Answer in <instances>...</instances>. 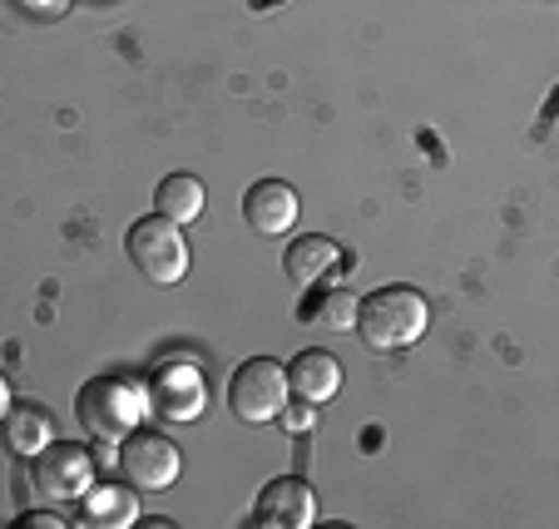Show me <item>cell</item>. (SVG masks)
I'll use <instances>...</instances> for the list:
<instances>
[{
    "label": "cell",
    "mask_w": 559,
    "mask_h": 529,
    "mask_svg": "<svg viewBox=\"0 0 559 529\" xmlns=\"http://www.w3.org/2000/svg\"><path fill=\"white\" fill-rule=\"evenodd\" d=\"M144 411H148V396H144V386H134L129 376H90V382L74 392L80 431L105 445H119L129 431H139Z\"/></svg>",
    "instance_id": "2"
},
{
    "label": "cell",
    "mask_w": 559,
    "mask_h": 529,
    "mask_svg": "<svg viewBox=\"0 0 559 529\" xmlns=\"http://www.w3.org/2000/svg\"><path fill=\"white\" fill-rule=\"evenodd\" d=\"M203 203H209V189H203V179H193V173H164L154 189V213H164L169 223H193L203 218Z\"/></svg>",
    "instance_id": "13"
},
{
    "label": "cell",
    "mask_w": 559,
    "mask_h": 529,
    "mask_svg": "<svg viewBox=\"0 0 559 529\" xmlns=\"http://www.w3.org/2000/svg\"><path fill=\"white\" fill-rule=\"evenodd\" d=\"M15 525H21V529H60L64 519L60 515H45V509H31V515H21Z\"/></svg>",
    "instance_id": "17"
},
{
    "label": "cell",
    "mask_w": 559,
    "mask_h": 529,
    "mask_svg": "<svg viewBox=\"0 0 559 529\" xmlns=\"http://www.w3.org/2000/svg\"><path fill=\"white\" fill-rule=\"evenodd\" d=\"M124 253H129V263L139 267V277H148V282H158V287L183 282V273H189V243H183V228L169 223L164 213H148V218L129 223Z\"/></svg>",
    "instance_id": "3"
},
{
    "label": "cell",
    "mask_w": 559,
    "mask_h": 529,
    "mask_svg": "<svg viewBox=\"0 0 559 529\" xmlns=\"http://www.w3.org/2000/svg\"><path fill=\"white\" fill-rule=\"evenodd\" d=\"M426 327H431V302L416 287H377L357 302V327L352 332H361L371 351L391 357V351L416 347Z\"/></svg>",
    "instance_id": "1"
},
{
    "label": "cell",
    "mask_w": 559,
    "mask_h": 529,
    "mask_svg": "<svg viewBox=\"0 0 559 529\" xmlns=\"http://www.w3.org/2000/svg\"><path fill=\"white\" fill-rule=\"evenodd\" d=\"M283 267H287V277H293L297 287H317L322 277H332L342 267V248L332 243L328 233H302V238L287 243Z\"/></svg>",
    "instance_id": "11"
},
{
    "label": "cell",
    "mask_w": 559,
    "mask_h": 529,
    "mask_svg": "<svg viewBox=\"0 0 559 529\" xmlns=\"http://www.w3.org/2000/svg\"><path fill=\"white\" fill-rule=\"evenodd\" d=\"M317 411H322V406H312V401H287L283 411H277V421H283V431H297V435H307L317 425Z\"/></svg>",
    "instance_id": "16"
},
{
    "label": "cell",
    "mask_w": 559,
    "mask_h": 529,
    "mask_svg": "<svg viewBox=\"0 0 559 529\" xmlns=\"http://www.w3.org/2000/svg\"><path fill=\"white\" fill-rule=\"evenodd\" d=\"M11 406H15V392H11V382H5V371H0V421H5Z\"/></svg>",
    "instance_id": "18"
},
{
    "label": "cell",
    "mask_w": 559,
    "mask_h": 529,
    "mask_svg": "<svg viewBox=\"0 0 559 529\" xmlns=\"http://www.w3.org/2000/svg\"><path fill=\"white\" fill-rule=\"evenodd\" d=\"M0 441L11 445L21 460L40 456L45 445L55 441L50 411H40V406H11V411H5V421H0Z\"/></svg>",
    "instance_id": "12"
},
{
    "label": "cell",
    "mask_w": 559,
    "mask_h": 529,
    "mask_svg": "<svg viewBox=\"0 0 559 529\" xmlns=\"http://www.w3.org/2000/svg\"><path fill=\"white\" fill-rule=\"evenodd\" d=\"M287 401H293V392H287L283 361L253 357V361H243V366L233 371V382H228V411L238 416L243 425L277 421V411H283Z\"/></svg>",
    "instance_id": "4"
},
{
    "label": "cell",
    "mask_w": 559,
    "mask_h": 529,
    "mask_svg": "<svg viewBox=\"0 0 559 529\" xmlns=\"http://www.w3.org/2000/svg\"><path fill=\"white\" fill-rule=\"evenodd\" d=\"M144 396H148V411L174 421V425H189L209 411V382H203V371L183 357H174V361L148 371Z\"/></svg>",
    "instance_id": "6"
},
{
    "label": "cell",
    "mask_w": 559,
    "mask_h": 529,
    "mask_svg": "<svg viewBox=\"0 0 559 529\" xmlns=\"http://www.w3.org/2000/svg\"><path fill=\"white\" fill-rule=\"evenodd\" d=\"M183 470L179 445L164 431H129L119 441V476L134 490H169Z\"/></svg>",
    "instance_id": "7"
},
{
    "label": "cell",
    "mask_w": 559,
    "mask_h": 529,
    "mask_svg": "<svg viewBox=\"0 0 559 529\" xmlns=\"http://www.w3.org/2000/svg\"><path fill=\"white\" fill-rule=\"evenodd\" d=\"M302 322H322V327H332V332H352L357 327V292H352V287L317 292L302 308Z\"/></svg>",
    "instance_id": "15"
},
{
    "label": "cell",
    "mask_w": 559,
    "mask_h": 529,
    "mask_svg": "<svg viewBox=\"0 0 559 529\" xmlns=\"http://www.w3.org/2000/svg\"><path fill=\"white\" fill-rule=\"evenodd\" d=\"M25 476H31V485L40 490V500H50V505H74V500L99 480L95 456L74 441H50L40 456H31V470H25Z\"/></svg>",
    "instance_id": "5"
},
{
    "label": "cell",
    "mask_w": 559,
    "mask_h": 529,
    "mask_svg": "<svg viewBox=\"0 0 559 529\" xmlns=\"http://www.w3.org/2000/svg\"><path fill=\"white\" fill-rule=\"evenodd\" d=\"M283 371H287V392H293L297 401L328 406L332 396L342 392V366H337V357L322 347H302Z\"/></svg>",
    "instance_id": "10"
},
{
    "label": "cell",
    "mask_w": 559,
    "mask_h": 529,
    "mask_svg": "<svg viewBox=\"0 0 559 529\" xmlns=\"http://www.w3.org/2000/svg\"><path fill=\"white\" fill-rule=\"evenodd\" d=\"M253 525L263 529H312L317 525V495L307 480L277 476L258 490L253 500Z\"/></svg>",
    "instance_id": "8"
},
{
    "label": "cell",
    "mask_w": 559,
    "mask_h": 529,
    "mask_svg": "<svg viewBox=\"0 0 559 529\" xmlns=\"http://www.w3.org/2000/svg\"><path fill=\"white\" fill-rule=\"evenodd\" d=\"M297 208H302V203H297V189L283 179H258L253 189L243 193V218L258 238H283L297 223Z\"/></svg>",
    "instance_id": "9"
},
{
    "label": "cell",
    "mask_w": 559,
    "mask_h": 529,
    "mask_svg": "<svg viewBox=\"0 0 559 529\" xmlns=\"http://www.w3.org/2000/svg\"><path fill=\"white\" fill-rule=\"evenodd\" d=\"M74 505H80V519H85V525H105V529L134 525L139 519V500H134V490H124V485H99L95 480Z\"/></svg>",
    "instance_id": "14"
}]
</instances>
